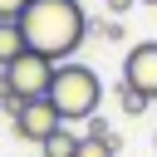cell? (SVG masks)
<instances>
[{
  "label": "cell",
  "instance_id": "cell-1",
  "mask_svg": "<svg viewBox=\"0 0 157 157\" xmlns=\"http://www.w3.org/2000/svg\"><path fill=\"white\" fill-rule=\"evenodd\" d=\"M20 29H25V44L34 54L64 64V59H74V49L88 34V15L78 0H29L20 15Z\"/></svg>",
  "mask_w": 157,
  "mask_h": 157
},
{
  "label": "cell",
  "instance_id": "cell-2",
  "mask_svg": "<svg viewBox=\"0 0 157 157\" xmlns=\"http://www.w3.org/2000/svg\"><path fill=\"white\" fill-rule=\"evenodd\" d=\"M49 103L59 108V118H64V123H69V118H93V113H98V103H103V78H98L88 64L64 59V64H54Z\"/></svg>",
  "mask_w": 157,
  "mask_h": 157
},
{
  "label": "cell",
  "instance_id": "cell-3",
  "mask_svg": "<svg viewBox=\"0 0 157 157\" xmlns=\"http://www.w3.org/2000/svg\"><path fill=\"white\" fill-rule=\"evenodd\" d=\"M5 78H10V93H15L20 103H29V98H49V83H54V59H44V54L25 49V54L5 69Z\"/></svg>",
  "mask_w": 157,
  "mask_h": 157
},
{
  "label": "cell",
  "instance_id": "cell-4",
  "mask_svg": "<svg viewBox=\"0 0 157 157\" xmlns=\"http://www.w3.org/2000/svg\"><path fill=\"white\" fill-rule=\"evenodd\" d=\"M10 123H15V137H25V142H44L54 128H64V118H59V108L49 103V98H29V103H20L15 113H10Z\"/></svg>",
  "mask_w": 157,
  "mask_h": 157
},
{
  "label": "cell",
  "instance_id": "cell-5",
  "mask_svg": "<svg viewBox=\"0 0 157 157\" xmlns=\"http://www.w3.org/2000/svg\"><path fill=\"white\" fill-rule=\"evenodd\" d=\"M123 83H132L137 93H147V98L157 103V39L128 49V59H123Z\"/></svg>",
  "mask_w": 157,
  "mask_h": 157
},
{
  "label": "cell",
  "instance_id": "cell-6",
  "mask_svg": "<svg viewBox=\"0 0 157 157\" xmlns=\"http://www.w3.org/2000/svg\"><path fill=\"white\" fill-rule=\"evenodd\" d=\"M29 44H25V29H20V20H0V64L10 69L20 54H25Z\"/></svg>",
  "mask_w": 157,
  "mask_h": 157
},
{
  "label": "cell",
  "instance_id": "cell-7",
  "mask_svg": "<svg viewBox=\"0 0 157 157\" xmlns=\"http://www.w3.org/2000/svg\"><path fill=\"white\" fill-rule=\"evenodd\" d=\"M39 157H78V132H69V123L54 128V132L39 142Z\"/></svg>",
  "mask_w": 157,
  "mask_h": 157
},
{
  "label": "cell",
  "instance_id": "cell-8",
  "mask_svg": "<svg viewBox=\"0 0 157 157\" xmlns=\"http://www.w3.org/2000/svg\"><path fill=\"white\" fill-rule=\"evenodd\" d=\"M118 147H123L118 132L113 137H78V157H118Z\"/></svg>",
  "mask_w": 157,
  "mask_h": 157
},
{
  "label": "cell",
  "instance_id": "cell-9",
  "mask_svg": "<svg viewBox=\"0 0 157 157\" xmlns=\"http://www.w3.org/2000/svg\"><path fill=\"white\" fill-rule=\"evenodd\" d=\"M147 103H152V98H147V93H137V88H132V83H123V78H118V108H123V113H128V118H137V113H142V108H147Z\"/></svg>",
  "mask_w": 157,
  "mask_h": 157
},
{
  "label": "cell",
  "instance_id": "cell-10",
  "mask_svg": "<svg viewBox=\"0 0 157 157\" xmlns=\"http://www.w3.org/2000/svg\"><path fill=\"white\" fill-rule=\"evenodd\" d=\"M83 137H113L108 118H98V113H93V118H88V132H83Z\"/></svg>",
  "mask_w": 157,
  "mask_h": 157
},
{
  "label": "cell",
  "instance_id": "cell-11",
  "mask_svg": "<svg viewBox=\"0 0 157 157\" xmlns=\"http://www.w3.org/2000/svg\"><path fill=\"white\" fill-rule=\"evenodd\" d=\"M29 0H0V20H20Z\"/></svg>",
  "mask_w": 157,
  "mask_h": 157
},
{
  "label": "cell",
  "instance_id": "cell-12",
  "mask_svg": "<svg viewBox=\"0 0 157 157\" xmlns=\"http://www.w3.org/2000/svg\"><path fill=\"white\" fill-rule=\"evenodd\" d=\"M98 34H103V39H113V44H118V39H123V20H103V25H98Z\"/></svg>",
  "mask_w": 157,
  "mask_h": 157
},
{
  "label": "cell",
  "instance_id": "cell-13",
  "mask_svg": "<svg viewBox=\"0 0 157 157\" xmlns=\"http://www.w3.org/2000/svg\"><path fill=\"white\" fill-rule=\"evenodd\" d=\"M103 5H108V15H113V20H123V15H128L137 0H103Z\"/></svg>",
  "mask_w": 157,
  "mask_h": 157
},
{
  "label": "cell",
  "instance_id": "cell-14",
  "mask_svg": "<svg viewBox=\"0 0 157 157\" xmlns=\"http://www.w3.org/2000/svg\"><path fill=\"white\" fill-rule=\"evenodd\" d=\"M137 5H157V0H137Z\"/></svg>",
  "mask_w": 157,
  "mask_h": 157
},
{
  "label": "cell",
  "instance_id": "cell-15",
  "mask_svg": "<svg viewBox=\"0 0 157 157\" xmlns=\"http://www.w3.org/2000/svg\"><path fill=\"white\" fill-rule=\"evenodd\" d=\"M0 113H5V103H0Z\"/></svg>",
  "mask_w": 157,
  "mask_h": 157
},
{
  "label": "cell",
  "instance_id": "cell-16",
  "mask_svg": "<svg viewBox=\"0 0 157 157\" xmlns=\"http://www.w3.org/2000/svg\"><path fill=\"white\" fill-rule=\"evenodd\" d=\"M152 147H157V137H152Z\"/></svg>",
  "mask_w": 157,
  "mask_h": 157
}]
</instances>
